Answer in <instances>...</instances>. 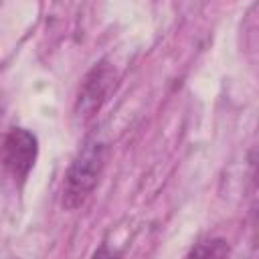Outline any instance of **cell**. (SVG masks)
<instances>
[{"instance_id": "6da1fadb", "label": "cell", "mask_w": 259, "mask_h": 259, "mask_svg": "<svg viewBox=\"0 0 259 259\" xmlns=\"http://www.w3.org/2000/svg\"><path fill=\"white\" fill-rule=\"evenodd\" d=\"M105 158L107 144L101 138L91 136L83 142L77 156L69 164L63 180L61 206L65 210H77L87 202V198L99 184V178L105 168Z\"/></svg>"}, {"instance_id": "7a4b0ae2", "label": "cell", "mask_w": 259, "mask_h": 259, "mask_svg": "<svg viewBox=\"0 0 259 259\" xmlns=\"http://www.w3.org/2000/svg\"><path fill=\"white\" fill-rule=\"evenodd\" d=\"M115 85H117L115 67L107 61L95 63L79 85V93L75 101V115L81 117V121L91 119L109 99Z\"/></svg>"}, {"instance_id": "3957f363", "label": "cell", "mask_w": 259, "mask_h": 259, "mask_svg": "<svg viewBox=\"0 0 259 259\" xmlns=\"http://www.w3.org/2000/svg\"><path fill=\"white\" fill-rule=\"evenodd\" d=\"M38 156V142L36 136L24 127H12L0 146V162L4 170L12 176V180L22 186L34 168Z\"/></svg>"}, {"instance_id": "277c9868", "label": "cell", "mask_w": 259, "mask_h": 259, "mask_svg": "<svg viewBox=\"0 0 259 259\" xmlns=\"http://www.w3.org/2000/svg\"><path fill=\"white\" fill-rule=\"evenodd\" d=\"M229 255H231L229 243L221 237H210V239L196 243L186 253L184 259H229Z\"/></svg>"}, {"instance_id": "5b68a950", "label": "cell", "mask_w": 259, "mask_h": 259, "mask_svg": "<svg viewBox=\"0 0 259 259\" xmlns=\"http://www.w3.org/2000/svg\"><path fill=\"white\" fill-rule=\"evenodd\" d=\"M91 259H121V255H119V251L111 249L107 243H101L95 249V253L91 255Z\"/></svg>"}]
</instances>
